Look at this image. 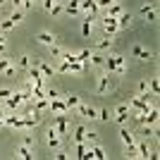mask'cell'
<instances>
[{
    "mask_svg": "<svg viewBox=\"0 0 160 160\" xmlns=\"http://www.w3.org/2000/svg\"><path fill=\"white\" fill-rule=\"evenodd\" d=\"M2 103H5L7 112H17V110H19V108L24 105V98H22V91H12V96H10V98H5Z\"/></svg>",
    "mask_w": 160,
    "mask_h": 160,
    "instance_id": "cell-1",
    "label": "cell"
},
{
    "mask_svg": "<svg viewBox=\"0 0 160 160\" xmlns=\"http://www.w3.org/2000/svg\"><path fill=\"white\" fill-rule=\"evenodd\" d=\"M46 143H48V148H50V151L62 148V136L55 132V127H48V132H46Z\"/></svg>",
    "mask_w": 160,
    "mask_h": 160,
    "instance_id": "cell-2",
    "label": "cell"
},
{
    "mask_svg": "<svg viewBox=\"0 0 160 160\" xmlns=\"http://www.w3.org/2000/svg\"><path fill=\"white\" fill-rule=\"evenodd\" d=\"M110 84H112V74H110V72H103V74L98 77V86H96V93H98V96L108 93V91H110Z\"/></svg>",
    "mask_w": 160,
    "mask_h": 160,
    "instance_id": "cell-3",
    "label": "cell"
},
{
    "mask_svg": "<svg viewBox=\"0 0 160 160\" xmlns=\"http://www.w3.org/2000/svg\"><path fill=\"white\" fill-rule=\"evenodd\" d=\"M48 108H50V112H53V115H67V112H69V108L65 105V98L50 100V105H48Z\"/></svg>",
    "mask_w": 160,
    "mask_h": 160,
    "instance_id": "cell-4",
    "label": "cell"
},
{
    "mask_svg": "<svg viewBox=\"0 0 160 160\" xmlns=\"http://www.w3.org/2000/svg\"><path fill=\"white\" fill-rule=\"evenodd\" d=\"M53 127H55V132L60 134V136H67V134H69V129H67V117H65V115H55Z\"/></svg>",
    "mask_w": 160,
    "mask_h": 160,
    "instance_id": "cell-5",
    "label": "cell"
},
{
    "mask_svg": "<svg viewBox=\"0 0 160 160\" xmlns=\"http://www.w3.org/2000/svg\"><path fill=\"white\" fill-rule=\"evenodd\" d=\"M98 12H100V14H108V17H115V19H117V17L124 12V7H122V2H112V5H108L105 10H98Z\"/></svg>",
    "mask_w": 160,
    "mask_h": 160,
    "instance_id": "cell-6",
    "label": "cell"
},
{
    "mask_svg": "<svg viewBox=\"0 0 160 160\" xmlns=\"http://www.w3.org/2000/svg\"><path fill=\"white\" fill-rule=\"evenodd\" d=\"M31 65H36V67H38V69H41V74H43L46 79H50V77L55 74V69H53L50 65H48L46 60H31Z\"/></svg>",
    "mask_w": 160,
    "mask_h": 160,
    "instance_id": "cell-7",
    "label": "cell"
},
{
    "mask_svg": "<svg viewBox=\"0 0 160 160\" xmlns=\"http://www.w3.org/2000/svg\"><path fill=\"white\" fill-rule=\"evenodd\" d=\"M120 136H122L124 148H127V146H136V134H132L129 129H124V124H122V129H120Z\"/></svg>",
    "mask_w": 160,
    "mask_h": 160,
    "instance_id": "cell-8",
    "label": "cell"
},
{
    "mask_svg": "<svg viewBox=\"0 0 160 160\" xmlns=\"http://www.w3.org/2000/svg\"><path fill=\"white\" fill-rule=\"evenodd\" d=\"M0 72H2V74H10V77H12V74L17 72V67L12 65V60H7V58H0Z\"/></svg>",
    "mask_w": 160,
    "mask_h": 160,
    "instance_id": "cell-9",
    "label": "cell"
},
{
    "mask_svg": "<svg viewBox=\"0 0 160 160\" xmlns=\"http://www.w3.org/2000/svg\"><path fill=\"white\" fill-rule=\"evenodd\" d=\"M136 136H141V139H151V136H155V127H153V124H143V127L136 132Z\"/></svg>",
    "mask_w": 160,
    "mask_h": 160,
    "instance_id": "cell-10",
    "label": "cell"
},
{
    "mask_svg": "<svg viewBox=\"0 0 160 160\" xmlns=\"http://www.w3.org/2000/svg\"><path fill=\"white\" fill-rule=\"evenodd\" d=\"M38 41L43 43V46H53V43H55V36L50 31H41L38 33Z\"/></svg>",
    "mask_w": 160,
    "mask_h": 160,
    "instance_id": "cell-11",
    "label": "cell"
},
{
    "mask_svg": "<svg viewBox=\"0 0 160 160\" xmlns=\"http://www.w3.org/2000/svg\"><path fill=\"white\" fill-rule=\"evenodd\" d=\"M74 141H77V143H81V141L86 139V127H84V124H79V127H74V136H72Z\"/></svg>",
    "mask_w": 160,
    "mask_h": 160,
    "instance_id": "cell-12",
    "label": "cell"
},
{
    "mask_svg": "<svg viewBox=\"0 0 160 160\" xmlns=\"http://www.w3.org/2000/svg\"><path fill=\"white\" fill-rule=\"evenodd\" d=\"M65 12L67 14H79V0H69V2H65Z\"/></svg>",
    "mask_w": 160,
    "mask_h": 160,
    "instance_id": "cell-13",
    "label": "cell"
},
{
    "mask_svg": "<svg viewBox=\"0 0 160 160\" xmlns=\"http://www.w3.org/2000/svg\"><path fill=\"white\" fill-rule=\"evenodd\" d=\"M17 158H22V160H29V158H33L31 155V151H29V146H17Z\"/></svg>",
    "mask_w": 160,
    "mask_h": 160,
    "instance_id": "cell-14",
    "label": "cell"
},
{
    "mask_svg": "<svg viewBox=\"0 0 160 160\" xmlns=\"http://www.w3.org/2000/svg\"><path fill=\"white\" fill-rule=\"evenodd\" d=\"M88 62H91V65H93V67H103V62H105V58H103V55H100V53H93V50H91V58H88Z\"/></svg>",
    "mask_w": 160,
    "mask_h": 160,
    "instance_id": "cell-15",
    "label": "cell"
},
{
    "mask_svg": "<svg viewBox=\"0 0 160 160\" xmlns=\"http://www.w3.org/2000/svg\"><path fill=\"white\" fill-rule=\"evenodd\" d=\"M7 19H10V22H14V24H19V22L24 19V10H22V7H14V12L10 14Z\"/></svg>",
    "mask_w": 160,
    "mask_h": 160,
    "instance_id": "cell-16",
    "label": "cell"
},
{
    "mask_svg": "<svg viewBox=\"0 0 160 160\" xmlns=\"http://www.w3.org/2000/svg\"><path fill=\"white\" fill-rule=\"evenodd\" d=\"M115 120H117L120 127H122V124H127V122L132 120V110H127V112H117V115H115Z\"/></svg>",
    "mask_w": 160,
    "mask_h": 160,
    "instance_id": "cell-17",
    "label": "cell"
},
{
    "mask_svg": "<svg viewBox=\"0 0 160 160\" xmlns=\"http://www.w3.org/2000/svg\"><path fill=\"white\" fill-rule=\"evenodd\" d=\"M117 24H120V29L129 27V24H132V12H122L120 17H117Z\"/></svg>",
    "mask_w": 160,
    "mask_h": 160,
    "instance_id": "cell-18",
    "label": "cell"
},
{
    "mask_svg": "<svg viewBox=\"0 0 160 160\" xmlns=\"http://www.w3.org/2000/svg\"><path fill=\"white\" fill-rule=\"evenodd\" d=\"M98 50H110V48H112V36H105V38L103 41H98Z\"/></svg>",
    "mask_w": 160,
    "mask_h": 160,
    "instance_id": "cell-19",
    "label": "cell"
},
{
    "mask_svg": "<svg viewBox=\"0 0 160 160\" xmlns=\"http://www.w3.org/2000/svg\"><path fill=\"white\" fill-rule=\"evenodd\" d=\"M31 67V58L29 55H22L19 60H17V69H29Z\"/></svg>",
    "mask_w": 160,
    "mask_h": 160,
    "instance_id": "cell-20",
    "label": "cell"
},
{
    "mask_svg": "<svg viewBox=\"0 0 160 160\" xmlns=\"http://www.w3.org/2000/svg\"><path fill=\"white\" fill-rule=\"evenodd\" d=\"M41 124V117H24V127L27 129H36Z\"/></svg>",
    "mask_w": 160,
    "mask_h": 160,
    "instance_id": "cell-21",
    "label": "cell"
},
{
    "mask_svg": "<svg viewBox=\"0 0 160 160\" xmlns=\"http://www.w3.org/2000/svg\"><path fill=\"white\" fill-rule=\"evenodd\" d=\"M86 151H88V146L84 143V141H81V143H77V155H74V158L84 160V158H86Z\"/></svg>",
    "mask_w": 160,
    "mask_h": 160,
    "instance_id": "cell-22",
    "label": "cell"
},
{
    "mask_svg": "<svg viewBox=\"0 0 160 160\" xmlns=\"http://www.w3.org/2000/svg\"><path fill=\"white\" fill-rule=\"evenodd\" d=\"M48 50H50V55H53V58H60V55H62V50H65V48H62L60 43L55 41L53 46H48Z\"/></svg>",
    "mask_w": 160,
    "mask_h": 160,
    "instance_id": "cell-23",
    "label": "cell"
},
{
    "mask_svg": "<svg viewBox=\"0 0 160 160\" xmlns=\"http://www.w3.org/2000/svg\"><path fill=\"white\" fill-rule=\"evenodd\" d=\"M141 12L146 14L148 22H155V19H158V12H155V10H151V7H141Z\"/></svg>",
    "mask_w": 160,
    "mask_h": 160,
    "instance_id": "cell-24",
    "label": "cell"
},
{
    "mask_svg": "<svg viewBox=\"0 0 160 160\" xmlns=\"http://www.w3.org/2000/svg\"><path fill=\"white\" fill-rule=\"evenodd\" d=\"M33 105H36V110H48V105H50V100L48 98H38V100H33Z\"/></svg>",
    "mask_w": 160,
    "mask_h": 160,
    "instance_id": "cell-25",
    "label": "cell"
},
{
    "mask_svg": "<svg viewBox=\"0 0 160 160\" xmlns=\"http://www.w3.org/2000/svg\"><path fill=\"white\" fill-rule=\"evenodd\" d=\"M65 105L69 108V110L77 108V105H79V96H67V98H65Z\"/></svg>",
    "mask_w": 160,
    "mask_h": 160,
    "instance_id": "cell-26",
    "label": "cell"
},
{
    "mask_svg": "<svg viewBox=\"0 0 160 160\" xmlns=\"http://www.w3.org/2000/svg\"><path fill=\"white\" fill-rule=\"evenodd\" d=\"M60 12H65V2H55V5L50 7V14H53V17H58Z\"/></svg>",
    "mask_w": 160,
    "mask_h": 160,
    "instance_id": "cell-27",
    "label": "cell"
},
{
    "mask_svg": "<svg viewBox=\"0 0 160 160\" xmlns=\"http://www.w3.org/2000/svg\"><path fill=\"white\" fill-rule=\"evenodd\" d=\"M146 91H148V81H146V79H141V81H139V86H136V96H139V93H146Z\"/></svg>",
    "mask_w": 160,
    "mask_h": 160,
    "instance_id": "cell-28",
    "label": "cell"
},
{
    "mask_svg": "<svg viewBox=\"0 0 160 160\" xmlns=\"http://www.w3.org/2000/svg\"><path fill=\"white\" fill-rule=\"evenodd\" d=\"M46 98H48V100H55V98H60L58 88H46Z\"/></svg>",
    "mask_w": 160,
    "mask_h": 160,
    "instance_id": "cell-29",
    "label": "cell"
},
{
    "mask_svg": "<svg viewBox=\"0 0 160 160\" xmlns=\"http://www.w3.org/2000/svg\"><path fill=\"white\" fill-rule=\"evenodd\" d=\"M12 27H14V22H10V19H2V22H0V31H10Z\"/></svg>",
    "mask_w": 160,
    "mask_h": 160,
    "instance_id": "cell-30",
    "label": "cell"
},
{
    "mask_svg": "<svg viewBox=\"0 0 160 160\" xmlns=\"http://www.w3.org/2000/svg\"><path fill=\"white\" fill-rule=\"evenodd\" d=\"M148 88H151L153 93H158V91H160V81L158 79H151V81H148Z\"/></svg>",
    "mask_w": 160,
    "mask_h": 160,
    "instance_id": "cell-31",
    "label": "cell"
},
{
    "mask_svg": "<svg viewBox=\"0 0 160 160\" xmlns=\"http://www.w3.org/2000/svg\"><path fill=\"white\" fill-rule=\"evenodd\" d=\"M98 120L100 122H108V120H110V110H98Z\"/></svg>",
    "mask_w": 160,
    "mask_h": 160,
    "instance_id": "cell-32",
    "label": "cell"
},
{
    "mask_svg": "<svg viewBox=\"0 0 160 160\" xmlns=\"http://www.w3.org/2000/svg\"><path fill=\"white\" fill-rule=\"evenodd\" d=\"M139 58H141V60H153V53H148V50L141 48V50H139Z\"/></svg>",
    "mask_w": 160,
    "mask_h": 160,
    "instance_id": "cell-33",
    "label": "cell"
},
{
    "mask_svg": "<svg viewBox=\"0 0 160 160\" xmlns=\"http://www.w3.org/2000/svg\"><path fill=\"white\" fill-rule=\"evenodd\" d=\"M96 5H98V10H105L108 5H112V0H96Z\"/></svg>",
    "mask_w": 160,
    "mask_h": 160,
    "instance_id": "cell-34",
    "label": "cell"
},
{
    "mask_svg": "<svg viewBox=\"0 0 160 160\" xmlns=\"http://www.w3.org/2000/svg\"><path fill=\"white\" fill-rule=\"evenodd\" d=\"M10 96H12V91H10V88H0V100L10 98Z\"/></svg>",
    "mask_w": 160,
    "mask_h": 160,
    "instance_id": "cell-35",
    "label": "cell"
},
{
    "mask_svg": "<svg viewBox=\"0 0 160 160\" xmlns=\"http://www.w3.org/2000/svg\"><path fill=\"white\" fill-rule=\"evenodd\" d=\"M53 2H55V0H41V5H43V10H48V12H50V7H53Z\"/></svg>",
    "mask_w": 160,
    "mask_h": 160,
    "instance_id": "cell-36",
    "label": "cell"
},
{
    "mask_svg": "<svg viewBox=\"0 0 160 160\" xmlns=\"http://www.w3.org/2000/svg\"><path fill=\"white\" fill-rule=\"evenodd\" d=\"M5 36H0V55H5V50H7V46H5Z\"/></svg>",
    "mask_w": 160,
    "mask_h": 160,
    "instance_id": "cell-37",
    "label": "cell"
},
{
    "mask_svg": "<svg viewBox=\"0 0 160 160\" xmlns=\"http://www.w3.org/2000/svg\"><path fill=\"white\" fill-rule=\"evenodd\" d=\"M24 146H29V148L33 146V136H24Z\"/></svg>",
    "mask_w": 160,
    "mask_h": 160,
    "instance_id": "cell-38",
    "label": "cell"
},
{
    "mask_svg": "<svg viewBox=\"0 0 160 160\" xmlns=\"http://www.w3.org/2000/svg\"><path fill=\"white\" fill-rule=\"evenodd\" d=\"M22 2H24V0H12V5H14V7H22Z\"/></svg>",
    "mask_w": 160,
    "mask_h": 160,
    "instance_id": "cell-39",
    "label": "cell"
},
{
    "mask_svg": "<svg viewBox=\"0 0 160 160\" xmlns=\"http://www.w3.org/2000/svg\"><path fill=\"white\" fill-rule=\"evenodd\" d=\"M2 127H5V120H2V117H0V129H2Z\"/></svg>",
    "mask_w": 160,
    "mask_h": 160,
    "instance_id": "cell-40",
    "label": "cell"
},
{
    "mask_svg": "<svg viewBox=\"0 0 160 160\" xmlns=\"http://www.w3.org/2000/svg\"><path fill=\"white\" fill-rule=\"evenodd\" d=\"M5 2H7V0H0V7H2V5H5Z\"/></svg>",
    "mask_w": 160,
    "mask_h": 160,
    "instance_id": "cell-41",
    "label": "cell"
},
{
    "mask_svg": "<svg viewBox=\"0 0 160 160\" xmlns=\"http://www.w3.org/2000/svg\"><path fill=\"white\" fill-rule=\"evenodd\" d=\"M112 2H120V0H112Z\"/></svg>",
    "mask_w": 160,
    "mask_h": 160,
    "instance_id": "cell-42",
    "label": "cell"
},
{
    "mask_svg": "<svg viewBox=\"0 0 160 160\" xmlns=\"http://www.w3.org/2000/svg\"><path fill=\"white\" fill-rule=\"evenodd\" d=\"M33 2H41V0H33Z\"/></svg>",
    "mask_w": 160,
    "mask_h": 160,
    "instance_id": "cell-43",
    "label": "cell"
}]
</instances>
